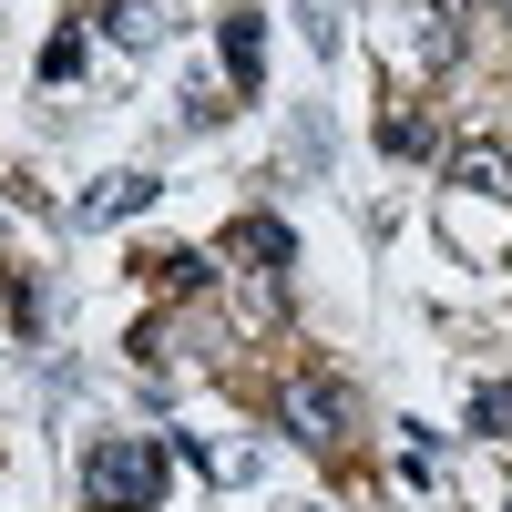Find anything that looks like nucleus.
<instances>
[{"instance_id": "nucleus-10", "label": "nucleus", "mask_w": 512, "mask_h": 512, "mask_svg": "<svg viewBox=\"0 0 512 512\" xmlns=\"http://www.w3.org/2000/svg\"><path fill=\"white\" fill-rule=\"evenodd\" d=\"M492 11H502V21H512V0H492Z\"/></svg>"}, {"instance_id": "nucleus-2", "label": "nucleus", "mask_w": 512, "mask_h": 512, "mask_svg": "<svg viewBox=\"0 0 512 512\" xmlns=\"http://www.w3.org/2000/svg\"><path fill=\"white\" fill-rule=\"evenodd\" d=\"M287 431L308 441V451L349 441V390H338V379H287Z\"/></svg>"}, {"instance_id": "nucleus-1", "label": "nucleus", "mask_w": 512, "mask_h": 512, "mask_svg": "<svg viewBox=\"0 0 512 512\" xmlns=\"http://www.w3.org/2000/svg\"><path fill=\"white\" fill-rule=\"evenodd\" d=\"M82 482H93L103 512H154V502H164V451H154V441H93Z\"/></svg>"}, {"instance_id": "nucleus-3", "label": "nucleus", "mask_w": 512, "mask_h": 512, "mask_svg": "<svg viewBox=\"0 0 512 512\" xmlns=\"http://www.w3.org/2000/svg\"><path fill=\"white\" fill-rule=\"evenodd\" d=\"M451 185H472V195L512 205V154H502V144H461V154H451Z\"/></svg>"}, {"instance_id": "nucleus-8", "label": "nucleus", "mask_w": 512, "mask_h": 512, "mask_svg": "<svg viewBox=\"0 0 512 512\" xmlns=\"http://www.w3.org/2000/svg\"><path fill=\"white\" fill-rule=\"evenodd\" d=\"M379 144H390V154H431V123H420V113H390V123H379Z\"/></svg>"}, {"instance_id": "nucleus-7", "label": "nucleus", "mask_w": 512, "mask_h": 512, "mask_svg": "<svg viewBox=\"0 0 512 512\" xmlns=\"http://www.w3.org/2000/svg\"><path fill=\"white\" fill-rule=\"evenodd\" d=\"M103 31H113V41H154L164 21H154V0H113V21H103Z\"/></svg>"}, {"instance_id": "nucleus-9", "label": "nucleus", "mask_w": 512, "mask_h": 512, "mask_svg": "<svg viewBox=\"0 0 512 512\" xmlns=\"http://www.w3.org/2000/svg\"><path fill=\"white\" fill-rule=\"evenodd\" d=\"M472 420H482V431H502V420H512V390H472Z\"/></svg>"}, {"instance_id": "nucleus-5", "label": "nucleus", "mask_w": 512, "mask_h": 512, "mask_svg": "<svg viewBox=\"0 0 512 512\" xmlns=\"http://www.w3.org/2000/svg\"><path fill=\"white\" fill-rule=\"evenodd\" d=\"M226 62H236V82L267 72V31H256V11H226Z\"/></svg>"}, {"instance_id": "nucleus-6", "label": "nucleus", "mask_w": 512, "mask_h": 512, "mask_svg": "<svg viewBox=\"0 0 512 512\" xmlns=\"http://www.w3.org/2000/svg\"><path fill=\"white\" fill-rule=\"evenodd\" d=\"M236 246L256 256V267H287V256H297V236H287L277 216H246V226H236Z\"/></svg>"}, {"instance_id": "nucleus-4", "label": "nucleus", "mask_w": 512, "mask_h": 512, "mask_svg": "<svg viewBox=\"0 0 512 512\" xmlns=\"http://www.w3.org/2000/svg\"><path fill=\"white\" fill-rule=\"evenodd\" d=\"M144 195H154V175H103L93 195H82V216H93V226H113V216H134Z\"/></svg>"}]
</instances>
